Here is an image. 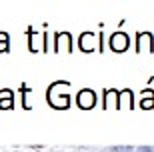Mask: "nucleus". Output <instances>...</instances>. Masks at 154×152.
Here are the masks:
<instances>
[{
	"instance_id": "11",
	"label": "nucleus",
	"mask_w": 154,
	"mask_h": 152,
	"mask_svg": "<svg viewBox=\"0 0 154 152\" xmlns=\"http://www.w3.org/2000/svg\"><path fill=\"white\" fill-rule=\"evenodd\" d=\"M138 152H154V146H140Z\"/></svg>"
},
{
	"instance_id": "2",
	"label": "nucleus",
	"mask_w": 154,
	"mask_h": 152,
	"mask_svg": "<svg viewBox=\"0 0 154 152\" xmlns=\"http://www.w3.org/2000/svg\"><path fill=\"white\" fill-rule=\"evenodd\" d=\"M94 104H96V96L92 90H82L78 94V106L82 110H90V108H94Z\"/></svg>"
},
{
	"instance_id": "6",
	"label": "nucleus",
	"mask_w": 154,
	"mask_h": 152,
	"mask_svg": "<svg viewBox=\"0 0 154 152\" xmlns=\"http://www.w3.org/2000/svg\"><path fill=\"white\" fill-rule=\"evenodd\" d=\"M106 106H108V108L118 106V92H114V90L106 92Z\"/></svg>"
},
{
	"instance_id": "3",
	"label": "nucleus",
	"mask_w": 154,
	"mask_h": 152,
	"mask_svg": "<svg viewBox=\"0 0 154 152\" xmlns=\"http://www.w3.org/2000/svg\"><path fill=\"white\" fill-rule=\"evenodd\" d=\"M110 46H112V50L116 52H124L128 48V36L124 32H116L112 34V38H110Z\"/></svg>"
},
{
	"instance_id": "8",
	"label": "nucleus",
	"mask_w": 154,
	"mask_h": 152,
	"mask_svg": "<svg viewBox=\"0 0 154 152\" xmlns=\"http://www.w3.org/2000/svg\"><path fill=\"white\" fill-rule=\"evenodd\" d=\"M28 36H30V50H38V34L34 32V30H30L28 32Z\"/></svg>"
},
{
	"instance_id": "4",
	"label": "nucleus",
	"mask_w": 154,
	"mask_h": 152,
	"mask_svg": "<svg viewBox=\"0 0 154 152\" xmlns=\"http://www.w3.org/2000/svg\"><path fill=\"white\" fill-rule=\"evenodd\" d=\"M94 46H96V36H94L92 32L82 34V36H80V48H82L84 52H90Z\"/></svg>"
},
{
	"instance_id": "10",
	"label": "nucleus",
	"mask_w": 154,
	"mask_h": 152,
	"mask_svg": "<svg viewBox=\"0 0 154 152\" xmlns=\"http://www.w3.org/2000/svg\"><path fill=\"white\" fill-rule=\"evenodd\" d=\"M8 50V36L6 34H0V52Z\"/></svg>"
},
{
	"instance_id": "1",
	"label": "nucleus",
	"mask_w": 154,
	"mask_h": 152,
	"mask_svg": "<svg viewBox=\"0 0 154 152\" xmlns=\"http://www.w3.org/2000/svg\"><path fill=\"white\" fill-rule=\"evenodd\" d=\"M68 82H56L54 86H50V90H48V100H50L52 106H56V108H66L68 106V94L62 90H66L68 88Z\"/></svg>"
},
{
	"instance_id": "5",
	"label": "nucleus",
	"mask_w": 154,
	"mask_h": 152,
	"mask_svg": "<svg viewBox=\"0 0 154 152\" xmlns=\"http://www.w3.org/2000/svg\"><path fill=\"white\" fill-rule=\"evenodd\" d=\"M70 44H72V36L68 32L56 34V48L58 50H70Z\"/></svg>"
},
{
	"instance_id": "7",
	"label": "nucleus",
	"mask_w": 154,
	"mask_h": 152,
	"mask_svg": "<svg viewBox=\"0 0 154 152\" xmlns=\"http://www.w3.org/2000/svg\"><path fill=\"white\" fill-rule=\"evenodd\" d=\"M0 108H12V92H2V98H0Z\"/></svg>"
},
{
	"instance_id": "9",
	"label": "nucleus",
	"mask_w": 154,
	"mask_h": 152,
	"mask_svg": "<svg viewBox=\"0 0 154 152\" xmlns=\"http://www.w3.org/2000/svg\"><path fill=\"white\" fill-rule=\"evenodd\" d=\"M140 106L146 108V110H148V108H154V94H150V98H148V96H146V98H142Z\"/></svg>"
}]
</instances>
